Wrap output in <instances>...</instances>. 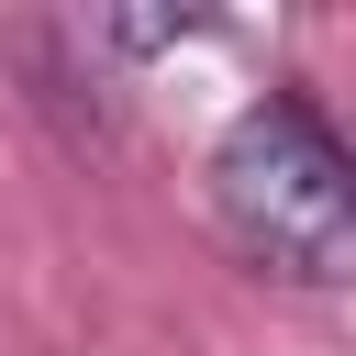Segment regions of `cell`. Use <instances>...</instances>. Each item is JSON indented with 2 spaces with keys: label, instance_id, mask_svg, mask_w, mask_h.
<instances>
[{
  "label": "cell",
  "instance_id": "6da1fadb",
  "mask_svg": "<svg viewBox=\"0 0 356 356\" xmlns=\"http://www.w3.org/2000/svg\"><path fill=\"white\" fill-rule=\"evenodd\" d=\"M211 211H222L234 256L267 267V278L334 289L356 267V156H345V134L300 89H267V100H245L222 122V145H211Z\"/></svg>",
  "mask_w": 356,
  "mask_h": 356
},
{
  "label": "cell",
  "instance_id": "7a4b0ae2",
  "mask_svg": "<svg viewBox=\"0 0 356 356\" xmlns=\"http://www.w3.org/2000/svg\"><path fill=\"white\" fill-rule=\"evenodd\" d=\"M189 33V11H122L111 22V44H178Z\"/></svg>",
  "mask_w": 356,
  "mask_h": 356
}]
</instances>
